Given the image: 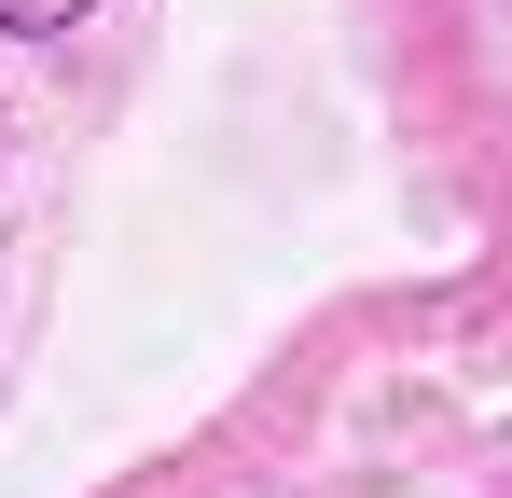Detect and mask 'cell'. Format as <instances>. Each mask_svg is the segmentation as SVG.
<instances>
[{"label": "cell", "instance_id": "cell-1", "mask_svg": "<svg viewBox=\"0 0 512 498\" xmlns=\"http://www.w3.org/2000/svg\"><path fill=\"white\" fill-rule=\"evenodd\" d=\"M70 14H84V0H0V28H14V42H42V28H70Z\"/></svg>", "mask_w": 512, "mask_h": 498}]
</instances>
